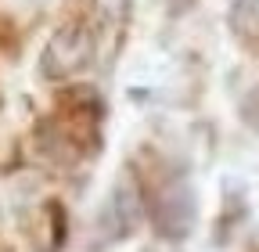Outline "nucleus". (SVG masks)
I'll return each mask as SVG.
<instances>
[{
    "label": "nucleus",
    "instance_id": "obj_1",
    "mask_svg": "<svg viewBox=\"0 0 259 252\" xmlns=\"http://www.w3.org/2000/svg\"><path fill=\"white\" fill-rule=\"evenodd\" d=\"M94 61V36L87 25H58L47 47H44V61H40V72L47 79H72L76 72H83Z\"/></svg>",
    "mask_w": 259,
    "mask_h": 252
},
{
    "label": "nucleus",
    "instance_id": "obj_2",
    "mask_svg": "<svg viewBox=\"0 0 259 252\" xmlns=\"http://www.w3.org/2000/svg\"><path fill=\"white\" fill-rule=\"evenodd\" d=\"M155 224L166 238H184L194 224V195L180 177H169L155 191Z\"/></svg>",
    "mask_w": 259,
    "mask_h": 252
},
{
    "label": "nucleus",
    "instance_id": "obj_3",
    "mask_svg": "<svg viewBox=\"0 0 259 252\" xmlns=\"http://www.w3.org/2000/svg\"><path fill=\"white\" fill-rule=\"evenodd\" d=\"M231 29L248 47H259V0H234L231 8Z\"/></svg>",
    "mask_w": 259,
    "mask_h": 252
},
{
    "label": "nucleus",
    "instance_id": "obj_4",
    "mask_svg": "<svg viewBox=\"0 0 259 252\" xmlns=\"http://www.w3.org/2000/svg\"><path fill=\"white\" fill-rule=\"evenodd\" d=\"M241 115H245L248 126H255V130H259V87H252L248 98L241 101Z\"/></svg>",
    "mask_w": 259,
    "mask_h": 252
},
{
    "label": "nucleus",
    "instance_id": "obj_5",
    "mask_svg": "<svg viewBox=\"0 0 259 252\" xmlns=\"http://www.w3.org/2000/svg\"><path fill=\"white\" fill-rule=\"evenodd\" d=\"M126 8H130V0H97V11L105 18H122Z\"/></svg>",
    "mask_w": 259,
    "mask_h": 252
}]
</instances>
